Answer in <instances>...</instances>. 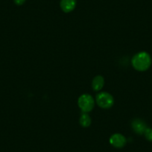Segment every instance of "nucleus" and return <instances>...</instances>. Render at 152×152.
<instances>
[{"instance_id": "obj_1", "label": "nucleus", "mask_w": 152, "mask_h": 152, "mask_svg": "<svg viewBox=\"0 0 152 152\" xmlns=\"http://www.w3.org/2000/svg\"><path fill=\"white\" fill-rule=\"evenodd\" d=\"M151 58L146 52H140L136 54L131 60L133 67L136 70L144 72L148 69L151 65Z\"/></svg>"}, {"instance_id": "obj_2", "label": "nucleus", "mask_w": 152, "mask_h": 152, "mask_svg": "<svg viewBox=\"0 0 152 152\" xmlns=\"http://www.w3.org/2000/svg\"><path fill=\"white\" fill-rule=\"evenodd\" d=\"M78 104L83 113H89L94 108V99L89 94H83L78 98Z\"/></svg>"}, {"instance_id": "obj_3", "label": "nucleus", "mask_w": 152, "mask_h": 152, "mask_svg": "<svg viewBox=\"0 0 152 152\" xmlns=\"http://www.w3.org/2000/svg\"><path fill=\"white\" fill-rule=\"evenodd\" d=\"M96 100L98 105L104 109L110 108L114 103V99L112 95L107 92H102L96 95Z\"/></svg>"}, {"instance_id": "obj_4", "label": "nucleus", "mask_w": 152, "mask_h": 152, "mask_svg": "<svg viewBox=\"0 0 152 152\" xmlns=\"http://www.w3.org/2000/svg\"><path fill=\"white\" fill-rule=\"evenodd\" d=\"M110 142L115 148H121L126 145L127 140L122 134H114L110 138Z\"/></svg>"}, {"instance_id": "obj_5", "label": "nucleus", "mask_w": 152, "mask_h": 152, "mask_svg": "<svg viewBox=\"0 0 152 152\" xmlns=\"http://www.w3.org/2000/svg\"><path fill=\"white\" fill-rule=\"evenodd\" d=\"M131 127H132L134 132L137 133V134H140V135L144 134L145 131L147 128V126H146L144 121L140 119H134L133 122H131Z\"/></svg>"}, {"instance_id": "obj_6", "label": "nucleus", "mask_w": 152, "mask_h": 152, "mask_svg": "<svg viewBox=\"0 0 152 152\" xmlns=\"http://www.w3.org/2000/svg\"><path fill=\"white\" fill-rule=\"evenodd\" d=\"M60 5L64 12L69 13L75 8L76 0H61Z\"/></svg>"}, {"instance_id": "obj_7", "label": "nucleus", "mask_w": 152, "mask_h": 152, "mask_svg": "<svg viewBox=\"0 0 152 152\" xmlns=\"http://www.w3.org/2000/svg\"><path fill=\"white\" fill-rule=\"evenodd\" d=\"M104 85V79L102 75L96 76L92 82V87L95 91H99Z\"/></svg>"}, {"instance_id": "obj_8", "label": "nucleus", "mask_w": 152, "mask_h": 152, "mask_svg": "<svg viewBox=\"0 0 152 152\" xmlns=\"http://www.w3.org/2000/svg\"><path fill=\"white\" fill-rule=\"evenodd\" d=\"M79 122L80 125L82 127H84V128H87V127H89L91 125L92 120L90 116H89L88 113H83L81 114V116L79 119Z\"/></svg>"}, {"instance_id": "obj_9", "label": "nucleus", "mask_w": 152, "mask_h": 152, "mask_svg": "<svg viewBox=\"0 0 152 152\" xmlns=\"http://www.w3.org/2000/svg\"><path fill=\"white\" fill-rule=\"evenodd\" d=\"M144 135L145 138L147 139L148 141L152 142V128H147L144 132Z\"/></svg>"}, {"instance_id": "obj_10", "label": "nucleus", "mask_w": 152, "mask_h": 152, "mask_svg": "<svg viewBox=\"0 0 152 152\" xmlns=\"http://www.w3.org/2000/svg\"><path fill=\"white\" fill-rule=\"evenodd\" d=\"M14 3L17 5H22L25 3L26 0H14Z\"/></svg>"}]
</instances>
